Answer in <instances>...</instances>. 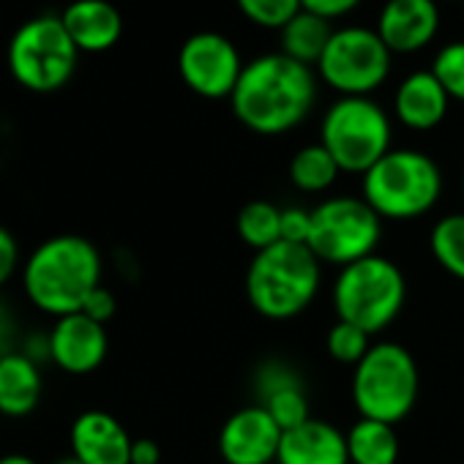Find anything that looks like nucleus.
<instances>
[{
    "label": "nucleus",
    "mask_w": 464,
    "mask_h": 464,
    "mask_svg": "<svg viewBox=\"0 0 464 464\" xmlns=\"http://www.w3.org/2000/svg\"><path fill=\"white\" fill-rule=\"evenodd\" d=\"M236 4L249 23L271 31H282L295 14L304 12L301 0H236Z\"/></svg>",
    "instance_id": "obj_27"
},
{
    "label": "nucleus",
    "mask_w": 464,
    "mask_h": 464,
    "mask_svg": "<svg viewBox=\"0 0 464 464\" xmlns=\"http://www.w3.org/2000/svg\"><path fill=\"white\" fill-rule=\"evenodd\" d=\"M61 20L80 53H107L123 36V17L110 0H72Z\"/></svg>",
    "instance_id": "obj_18"
},
{
    "label": "nucleus",
    "mask_w": 464,
    "mask_h": 464,
    "mask_svg": "<svg viewBox=\"0 0 464 464\" xmlns=\"http://www.w3.org/2000/svg\"><path fill=\"white\" fill-rule=\"evenodd\" d=\"M339 172H342L339 164L320 142L304 145L290 161V180L295 183V188H301L306 194L328 191L336 183Z\"/></svg>",
    "instance_id": "obj_23"
},
{
    "label": "nucleus",
    "mask_w": 464,
    "mask_h": 464,
    "mask_svg": "<svg viewBox=\"0 0 464 464\" xmlns=\"http://www.w3.org/2000/svg\"><path fill=\"white\" fill-rule=\"evenodd\" d=\"M238 238L257 252L271 249L282 241V208H276L268 199H252L249 205L241 208L238 221Z\"/></svg>",
    "instance_id": "obj_22"
},
{
    "label": "nucleus",
    "mask_w": 464,
    "mask_h": 464,
    "mask_svg": "<svg viewBox=\"0 0 464 464\" xmlns=\"http://www.w3.org/2000/svg\"><path fill=\"white\" fill-rule=\"evenodd\" d=\"M23 271V255L14 232L0 224V287H6Z\"/></svg>",
    "instance_id": "obj_31"
},
{
    "label": "nucleus",
    "mask_w": 464,
    "mask_h": 464,
    "mask_svg": "<svg viewBox=\"0 0 464 464\" xmlns=\"http://www.w3.org/2000/svg\"><path fill=\"white\" fill-rule=\"evenodd\" d=\"M131 464H161V448L148 437L134 440L131 442Z\"/></svg>",
    "instance_id": "obj_34"
},
{
    "label": "nucleus",
    "mask_w": 464,
    "mask_h": 464,
    "mask_svg": "<svg viewBox=\"0 0 464 464\" xmlns=\"http://www.w3.org/2000/svg\"><path fill=\"white\" fill-rule=\"evenodd\" d=\"M331 36H334V28L328 20L312 14V12H301L279 31V44L287 58H293L309 69L312 66L317 69Z\"/></svg>",
    "instance_id": "obj_21"
},
{
    "label": "nucleus",
    "mask_w": 464,
    "mask_h": 464,
    "mask_svg": "<svg viewBox=\"0 0 464 464\" xmlns=\"http://www.w3.org/2000/svg\"><path fill=\"white\" fill-rule=\"evenodd\" d=\"M6 353H9V350L4 347V339H0V361H4V358H6Z\"/></svg>",
    "instance_id": "obj_37"
},
{
    "label": "nucleus",
    "mask_w": 464,
    "mask_h": 464,
    "mask_svg": "<svg viewBox=\"0 0 464 464\" xmlns=\"http://www.w3.org/2000/svg\"><path fill=\"white\" fill-rule=\"evenodd\" d=\"M461 194H464V172H461Z\"/></svg>",
    "instance_id": "obj_38"
},
{
    "label": "nucleus",
    "mask_w": 464,
    "mask_h": 464,
    "mask_svg": "<svg viewBox=\"0 0 464 464\" xmlns=\"http://www.w3.org/2000/svg\"><path fill=\"white\" fill-rule=\"evenodd\" d=\"M42 369L25 353H6L0 361V415L25 418L42 401Z\"/></svg>",
    "instance_id": "obj_19"
},
{
    "label": "nucleus",
    "mask_w": 464,
    "mask_h": 464,
    "mask_svg": "<svg viewBox=\"0 0 464 464\" xmlns=\"http://www.w3.org/2000/svg\"><path fill=\"white\" fill-rule=\"evenodd\" d=\"M244 66L238 47L216 31H199L178 50V74L202 99H229Z\"/></svg>",
    "instance_id": "obj_11"
},
{
    "label": "nucleus",
    "mask_w": 464,
    "mask_h": 464,
    "mask_svg": "<svg viewBox=\"0 0 464 464\" xmlns=\"http://www.w3.org/2000/svg\"><path fill=\"white\" fill-rule=\"evenodd\" d=\"M309 236H312V210L285 208L282 210V241L309 246Z\"/></svg>",
    "instance_id": "obj_30"
},
{
    "label": "nucleus",
    "mask_w": 464,
    "mask_h": 464,
    "mask_svg": "<svg viewBox=\"0 0 464 464\" xmlns=\"http://www.w3.org/2000/svg\"><path fill=\"white\" fill-rule=\"evenodd\" d=\"M131 442L126 426L104 410L80 412L69 429L72 456L82 464H131Z\"/></svg>",
    "instance_id": "obj_15"
},
{
    "label": "nucleus",
    "mask_w": 464,
    "mask_h": 464,
    "mask_svg": "<svg viewBox=\"0 0 464 464\" xmlns=\"http://www.w3.org/2000/svg\"><path fill=\"white\" fill-rule=\"evenodd\" d=\"M6 63L14 82L25 91L55 93L74 77L80 50L72 42L61 14H36L9 39Z\"/></svg>",
    "instance_id": "obj_7"
},
{
    "label": "nucleus",
    "mask_w": 464,
    "mask_h": 464,
    "mask_svg": "<svg viewBox=\"0 0 464 464\" xmlns=\"http://www.w3.org/2000/svg\"><path fill=\"white\" fill-rule=\"evenodd\" d=\"M320 145L342 172L366 175L391 150V118L369 96H339L323 118Z\"/></svg>",
    "instance_id": "obj_8"
},
{
    "label": "nucleus",
    "mask_w": 464,
    "mask_h": 464,
    "mask_svg": "<svg viewBox=\"0 0 464 464\" xmlns=\"http://www.w3.org/2000/svg\"><path fill=\"white\" fill-rule=\"evenodd\" d=\"M450 107V96L434 77V72H412L407 74L393 96L396 118L410 131H431L437 129Z\"/></svg>",
    "instance_id": "obj_16"
},
{
    "label": "nucleus",
    "mask_w": 464,
    "mask_h": 464,
    "mask_svg": "<svg viewBox=\"0 0 464 464\" xmlns=\"http://www.w3.org/2000/svg\"><path fill=\"white\" fill-rule=\"evenodd\" d=\"M282 434V426L263 404H249L224 420L218 431V453L227 464H274Z\"/></svg>",
    "instance_id": "obj_12"
},
{
    "label": "nucleus",
    "mask_w": 464,
    "mask_h": 464,
    "mask_svg": "<svg viewBox=\"0 0 464 464\" xmlns=\"http://www.w3.org/2000/svg\"><path fill=\"white\" fill-rule=\"evenodd\" d=\"M325 347H328V353H331L334 361L347 363V366H358L363 361V355L372 350V336L363 328L353 325V323L336 320L328 328Z\"/></svg>",
    "instance_id": "obj_26"
},
{
    "label": "nucleus",
    "mask_w": 464,
    "mask_h": 464,
    "mask_svg": "<svg viewBox=\"0 0 464 464\" xmlns=\"http://www.w3.org/2000/svg\"><path fill=\"white\" fill-rule=\"evenodd\" d=\"M374 31L391 53H418L426 44H431L440 31L437 0H388Z\"/></svg>",
    "instance_id": "obj_14"
},
{
    "label": "nucleus",
    "mask_w": 464,
    "mask_h": 464,
    "mask_svg": "<svg viewBox=\"0 0 464 464\" xmlns=\"http://www.w3.org/2000/svg\"><path fill=\"white\" fill-rule=\"evenodd\" d=\"M382 218L363 197H331L312 208L309 249L320 263L344 268L377 255Z\"/></svg>",
    "instance_id": "obj_9"
},
{
    "label": "nucleus",
    "mask_w": 464,
    "mask_h": 464,
    "mask_svg": "<svg viewBox=\"0 0 464 464\" xmlns=\"http://www.w3.org/2000/svg\"><path fill=\"white\" fill-rule=\"evenodd\" d=\"M404 298V274L393 260L382 255H372L339 268V276L334 282L336 320L353 323L369 336L382 334L401 314Z\"/></svg>",
    "instance_id": "obj_5"
},
{
    "label": "nucleus",
    "mask_w": 464,
    "mask_h": 464,
    "mask_svg": "<svg viewBox=\"0 0 464 464\" xmlns=\"http://www.w3.org/2000/svg\"><path fill=\"white\" fill-rule=\"evenodd\" d=\"M260 404L271 412V418L282 426V431L295 429V426H301V423H306L312 418V412H309V396H306L304 382L285 385V388L268 393L266 399H260Z\"/></svg>",
    "instance_id": "obj_25"
},
{
    "label": "nucleus",
    "mask_w": 464,
    "mask_h": 464,
    "mask_svg": "<svg viewBox=\"0 0 464 464\" xmlns=\"http://www.w3.org/2000/svg\"><path fill=\"white\" fill-rule=\"evenodd\" d=\"M276 464H350L347 434L328 420L309 418L282 434Z\"/></svg>",
    "instance_id": "obj_17"
},
{
    "label": "nucleus",
    "mask_w": 464,
    "mask_h": 464,
    "mask_svg": "<svg viewBox=\"0 0 464 464\" xmlns=\"http://www.w3.org/2000/svg\"><path fill=\"white\" fill-rule=\"evenodd\" d=\"M350 464H396L399 461V434L393 423L358 418L347 431Z\"/></svg>",
    "instance_id": "obj_20"
},
{
    "label": "nucleus",
    "mask_w": 464,
    "mask_h": 464,
    "mask_svg": "<svg viewBox=\"0 0 464 464\" xmlns=\"http://www.w3.org/2000/svg\"><path fill=\"white\" fill-rule=\"evenodd\" d=\"M293 382H301V377L295 374L293 366H287L282 361H266L255 377V391L260 399H266L268 393H274L285 385H293Z\"/></svg>",
    "instance_id": "obj_29"
},
{
    "label": "nucleus",
    "mask_w": 464,
    "mask_h": 464,
    "mask_svg": "<svg viewBox=\"0 0 464 464\" xmlns=\"http://www.w3.org/2000/svg\"><path fill=\"white\" fill-rule=\"evenodd\" d=\"M437 4H440V0H437Z\"/></svg>",
    "instance_id": "obj_39"
},
{
    "label": "nucleus",
    "mask_w": 464,
    "mask_h": 464,
    "mask_svg": "<svg viewBox=\"0 0 464 464\" xmlns=\"http://www.w3.org/2000/svg\"><path fill=\"white\" fill-rule=\"evenodd\" d=\"M115 309H118V301H115V295L102 285V287H96L93 293H91V298L85 301V306H82V314H88L91 320H96V323H102V325H107L112 317H115Z\"/></svg>",
    "instance_id": "obj_32"
},
{
    "label": "nucleus",
    "mask_w": 464,
    "mask_h": 464,
    "mask_svg": "<svg viewBox=\"0 0 464 464\" xmlns=\"http://www.w3.org/2000/svg\"><path fill=\"white\" fill-rule=\"evenodd\" d=\"M47 342H50V361L66 374L96 372L110 350L107 328L82 312L55 320L53 331L47 334Z\"/></svg>",
    "instance_id": "obj_13"
},
{
    "label": "nucleus",
    "mask_w": 464,
    "mask_h": 464,
    "mask_svg": "<svg viewBox=\"0 0 464 464\" xmlns=\"http://www.w3.org/2000/svg\"><path fill=\"white\" fill-rule=\"evenodd\" d=\"M391 55L377 31L363 25L342 28L334 31L317 63V74L342 96H369L388 80Z\"/></svg>",
    "instance_id": "obj_10"
},
{
    "label": "nucleus",
    "mask_w": 464,
    "mask_h": 464,
    "mask_svg": "<svg viewBox=\"0 0 464 464\" xmlns=\"http://www.w3.org/2000/svg\"><path fill=\"white\" fill-rule=\"evenodd\" d=\"M418 391V363L396 342H374L353 372V401L361 418L396 426L415 410Z\"/></svg>",
    "instance_id": "obj_6"
},
{
    "label": "nucleus",
    "mask_w": 464,
    "mask_h": 464,
    "mask_svg": "<svg viewBox=\"0 0 464 464\" xmlns=\"http://www.w3.org/2000/svg\"><path fill=\"white\" fill-rule=\"evenodd\" d=\"M429 249L445 274L464 282V213H448L431 227Z\"/></svg>",
    "instance_id": "obj_24"
},
{
    "label": "nucleus",
    "mask_w": 464,
    "mask_h": 464,
    "mask_svg": "<svg viewBox=\"0 0 464 464\" xmlns=\"http://www.w3.org/2000/svg\"><path fill=\"white\" fill-rule=\"evenodd\" d=\"M0 464H39V461L28 453H6L0 456Z\"/></svg>",
    "instance_id": "obj_35"
},
{
    "label": "nucleus",
    "mask_w": 464,
    "mask_h": 464,
    "mask_svg": "<svg viewBox=\"0 0 464 464\" xmlns=\"http://www.w3.org/2000/svg\"><path fill=\"white\" fill-rule=\"evenodd\" d=\"M53 464H82V461L74 459V456H63V459H58V461H53Z\"/></svg>",
    "instance_id": "obj_36"
},
{
    "label": "nucleus",
    "mask_w": 464,
    "mask_h": 464,
    "mask_svg": "<svg viewBox=\"0 0 464 464\" xmlns=\"http://www.w3.org/2000/svg\"><path fill=\"white\" fill-rule=\"evenodd\" d=\"M304 4V12H312L328 23L339 20V17H347L353 9L361 6V0H301Z\"/></svg>",
    "instance_id": "obj_33"
},
{
    "label": "nucleus",
    "mask_w": 464,
    "mask_h": 464,
    "mask_svg": "<svg viewBox=\"0 0 464 464\" xmlns=\"http://www.w3.org/2000/svg\"><path fill=\"white\" fill-rule=\"evenodd\" d=\"M102 274L104 260L96 244L82 236H55L28 255L20 282L39 312L61 320L82 312L91 293L102 287Z\"/></svg>",
    "instance_id": "obj_2"
},
{
    "label": "nucleus",
    "mask_w": 464,
    "mask_h": 464,
    "mask_svg": "<svg viewBox=\"0 0 464 464\" xmlns=\"http://www.w3.org/2000/svg\"><path fill=\"white\" fill-rule=\"evenodd\" d=\"M323 282V263L309 246L279 241L255 255L246 271V298L266 320H293L304 314Z\"/></svg>",
    "instance_id": "obj_3"
},
{
    "label": "nucleus",
    "mask_w": 464,
    "mask_h": 464,
    "mask_svg": "<svg viewBox=\"0 0 464 464\" xmlns=\"http://www.w3.org/2000/svg\"><path fill=\"white\" fill-rule=\"evenodd\" d=\"M314 99V72L285 53H268L244 66L229 96V107L249 131L276 137L301 126L312 112Z\"/></svg>",
    "instance_id": "obj_1"
},
{
    "label": "nucleus",
    "mask_w": 464,
    "mask_h": 464,
    "mask_svg": "<svg viewBox=\"0 0 464 464\" xmlns=\"http://www.w3.org/2000/svg\"><path fill=\"white\" fill-rule=\"evenodd\" d=\"M361 178V197L380 218L391 221H410L429 213L442 194L440 164L412 148H391Z\"/></svg>",
    "instance_id": "obj_4"
},
{
    "label": "nucleus",
    "mask_w": 464,
    "mask_h": 464,
    "mask_svg": "<svg viewBox=\"0 0 464 464\" xmlns=\"http://www.w3.org/2000/svg\"><path fill=\"white\" fill-rule=\"evenodd\" d=\"M431 72L450 96V102H464V42L445 44L437 53Z\"/></svg>",
    "instance_id": "obj_28"
}]
</instances>
